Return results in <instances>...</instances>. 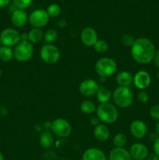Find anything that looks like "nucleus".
I'll return each instance as SVG.
<instances>
[{
  "instance_id": "1",
  "label": "nucleus",
  "mask_w": 159,
  "mask_h": 160,
  "mask_svg": "<svg viewBox=\"0 0 159 160\" xmlns=\"http://www.w3.org/2000/svg\"><path fill=\"white\" fill-rule=\"evenodd\" d=\"M155 52V45L147 38H139L136 39L130 50L132 59L137 63L143 65L153 62Z\"/></svg>"
},
{
  "instance_id": "2",
  "label": "nucleus",
  "mask_w": 159,
  "mask_h": 160,
  "mask_svg": "<svg viewBox=\"0 0 159 160\" xmlns=\"http://www.w3.org/2000/svg\"><path fill=\"white\" fill-rule=\"evenodd\" d=\"M97 117L104 124H112L117 121L118 111L115 105L110 102L102 103L97 107Z\"/></svg>"
},
{
  "instance_id": "3",
  "label": "nucleus",
  "mask_w": 159,
  "mask_h": 160,
  "mask_svg": "<svg viewBox=\"0 0 159 160\" xmlns=\"http://www.w3.org/2000/svg\"><path fill=\"white\" fill-rule=\"evenodd\" d=\"M112 98L116 107L126 109L132 104L134 96L129 88L118 87L112 92Z\"/></svg>"
},
{
  "instance_id": "4",
  "label": "nucleus",
  "mask_w": 159,
  "mask_h": 160,
  "mask_svg": "<svg viewBox=\"0 0 159 160\" xmlns=\"http://www.w3.org/2000/svg\"><path fill=\"white\" fill-rule=\"evenodd\" d=\"M94 70L99 78H107L115 74L117 71V63L110 57H101L94 65Z\"/></svg>"
},
{
  "instance_id": "5",
  "label": "nucleus",
  "mask_w": 159,
  "mask_h": 160,
  "mask_svg": "<svg viewBox=\"0 0 159 160\" xmlns=\"http://www.w3.org/2000/svg\"><path fill=\"white\" fill-rule=\"evenodd\" d=\"M40 57L47 64H55L59 60L61 52L57 46L53 44H45L40 49Z\"/></svg>"
},
{
  "instance_id": "6",
  "label": "nucleus",
  "mask_w": 159,
  "mask_h": 160,
  "mask_svg": "<svg viewBox=\"0 0 159 160\" xmlns=\"http://www.w3.org/2000/svg\"><path fill=\"white\" fill-rule=\"evenodd\" d=\"M34 46L33 44L26 41H21L13 49L14 58L19 62H26L30 60L34 56Z\"/></svg>"
},
{
  "instance_id": "7",
  "label": "nucleus",
  "mask_w": 159,
  "mask_h": 160,
  "mask_svg": "<svg viewBox=\"0 0 159 160\" xmlns=\"http://www.w3.org/2000/svg\"><path fill=\"white\" fill-rule=\"evenodd\" d=\"M51 132L60 138H66L71 134V124L65 119L57 118L50 123Z\"/></svg>"
},
{
  "instance_id": "8",
  "label": "nucleus",
  "mask_w": 159,
  "mask_h": 160,
  "mask_svg": "<svg viewBox=\"0 0 159 160\" xmlns=\"http://www.w3.org/2000/svg\"><path fill=\"white\" fill-rule=\"evenodd\" d=\"M0 41L2 45L11 48L21 42V34L14 28H6L0 34Z\"/></svg>"
},
{
  "instance_id": "9",
  "label": "nucleus",
  "mask_w": 159,
  "mask_h": 160,
  "mask_svg": "<svg viewBox=\"0 0 159 160\" xmlns=\"http://www.w3.org/2000/svg\"><path fill=\"white\" fill-rule=\"evenodd\" d=\"M50 20L46 10L42 9H37L33 11L30 15L29 20L30 24L34 28H41L46 26Z\"/></svg>"
},
{
  "instance_id": "10",
  "label": "nucleus",
  "mask_w": 159,
  "mask_h": 160,
  "mask_svg": "<svg viewBox=\"0 0 159 160\" xmlns=\"http://www.w3.org/2000/svg\"><path fill=\"white\" fill-rule=\"evenodd\" d=\"M100 86L98 82L93 79H85L80 84L79 92L85 97H91L97 94Z\"/></svg>"
},
{
  "instance_id": "11",
  "label": "nucleus",
  "mask_w": 159,
  "mask_h": 160,
  "mask_svg": "<svg viewBox=\"0 0 159 160\" xmlns=\"http://www.w3.org/2000/svg\"><path fill=\"white\" fill-rule=\"evenodd\" d=\"M133 84L140 91L145 90L151 83V75L145 70H140L133 76Z\"/></svg>"
},
{
  "instance_id": "12",
  "label": "nucleus",
  "mask_w": 159,
  "mask_h": 160,
  "mask_svg": "<svg viewBox=\"0 0 159 160\" xmlns=\"http://www.w3.org/2000/svg\"><path fill=\"white\" fill-rule=\"evenodd\" d=\"M129 152L132 159L134 160H144L149 154L147 147L144 144L140 142L132 144Z\"/></svg>"
},
{
  "instance_id": "13",
  "label": "nucleus",
  "mask_w": 159,
  "mask_h": 160,
  "mask_svg": "<svg viewBox=\"0 0 159 160\" xmlns=\"http://www.w3.org/2000/svg\"><path fill=\"white\" fill-rule=\"evenodd\" d=\"M80 39L85 46L91 47L94 45L98 40V35L95 29L90 27H87L82 30L80 33Z\"/></svg>"
},
{
  "instance_id": "14",
  "label": "nucleus",
  "mask_w": 159,
  "mask_h": 160,
  "mask_svg": "<svg viewBox=\"0 0 159 160\" xmlns=\"http://www.w3.org/2000/svg\"><path fill=\"white\" fill-rule=\"evenodd\" d=\"M129 131L131 134L135 138L142 139L147 135V126L143 120H136L131 123L129 126Z\"/></svg>"
},
{
  "instance_id": "15",
  "label": "nucleus",
  "mask_w": 159,
  "mask_h": 160,
  "mask_svg": "<svg viewBox=\"0 0 159 160\" xmlns=\"http://www.w3.org/2000/svg\"><path fill=\"white\" fill-rule=\"evenodd\" d=\"M27 13L23 9H18L14 11L11 14V23L15 28H20L24 27L28 21Z\"/></svg>"
},
{
  "instance_id": "16",
  "label": "nucleus",
  "mask_w": 159,
  "mask_h": 160,
  "mask_svg": "<svg viewBox=\"0 0 159 160\" xmlns=\"http://www.w3.org/2000/svg\"><path fill=\"white\" fill-rule=\"evenodd\" d=\"M82 160H107V157L102 150L98 148H90L83 153Z\"/></svg>"
},
{
  "instance_id": "17",
  "label": "nucleus",
  "mask_w": 159,
  "mask_h": 160,
  "mask_svg": "<svg viewBox=\"0 0 159 160\" xmlns=\"http://www.w3.org/2000/svg\"><path fill=\"white\" fill-rule=\"evenodd\" d=\"M110 130L104 123H100L95 127L94 130V136L98 142H106L110 138Z\"/></svg>"
},
{
  "instance_id": "18",
  "label": "nucleus",
  "mask_w": 159,
  "mask_h": 160,
  "mask_svg": "<svg viewBox=\"0 0 159 160\" xmlns=\"http://www.w3.org/2000/svg\"><path fill=\"white\" fill-rule=\"evenodd\" d=\"M109 160H132L129 152L125 148L115 147L108 154Z\"/></svg>"
},
{
  "instance_id": "19",
  "label": "nucleus",
  "mask_w": 159,
  "mask_h": 160,
  "mask_svg": "<svg viewBox=\"0 0 159 160\" xmlns=\"http://www.w3.org/2000/svg\"><path fill=\"white\" fill-rule=\"evenodd\" d=\"M115 81L119 87H129L133 81L132 73L128 71H121L117 73Z\"/></svg>"
},
{
  "instance_id": "20",
  "label": "nucleus",
  "mask_w": 159,
  "mask_h": 160,
  "mask_svg": "<svg viewBox=\"0 0 159 160\" xmlns=\"http://www.w3.org/2000/svg\"><path fill=\"white\" fill-rule=\"evenodd\" d=\"M55 142L54 134L49 131H45L41 133L39 138V144L43 148H50Z\"/></svg>"
},
{
  "instance_id": "21",
  "label": "nucleus",
  "mask_w": 159,
  "mask_h": 160,
  "mask_svg": "<svg viewBox=\"0 0 159 160\" xmlns=\"http://www.w3.org/2000/svg\"><path fill=\"white\" fill-rule=\"evenodd\" d=\"M97 99L100 104L109 102L112 96V92L105 87H100L99 90L96 94Z\"/></svg>"
},
{
  "instance_id": "22",
  "label": "nucleus",
  "mask_w": 159,
  "mask_h": 160,
  "mask_svg": "<svg viewBox=\"0 0 159 160\" xmlns=\"http://www.w3.org/2000/svg\"><path fill=\"white\" fill-rule=\"evenodd\" d=\"M28 42L31 44L39 43L44 38V33L40 28H32L27 33Z\"/></svg>"
},
{
  "instance_id": "23",
  "label": "nucleus",
  "mask_w": 159,
  "mask_h": 160,
  "mask_svg": "<svg viewBox=\"0 0 159 160\" xmlns=\"http://www.w3.org/2000/svg\"><path fill=\"white\" fill-rule=\"evenodd\" d=\"M80 109L83 113L86 114V115H90V114L96 112L97 106L94 104V102H93L90 100H84L81 102Z\"/></svg>"
},
{
  "instance_id": "24",
  "label": "nucleus",
  "mask_w": 159,
  "mask_h": 160,
  "mask_svg": "<svg viewBox=\"0 0 159 160\" xmlns=\"http://www.w3.org/2000/svg\"><path fill=\"white\" fill-rule=\"evenodd\" d=\"M13 58V50L10 47L4 45L0 47V60L4 62H9Z\"/></svg>"
},
{
  "instance_id": "25",
  "label": "nucleus",
  "mask_w": 159,
  "mask_h": 160,
  "mask_svg": "<svg viewBox=\"0 0 159 160\" xmlns=\"http://www.w3.org/2000/svg\"><path fill=\"white\" fill-rule=\"evenodd\" d=\"M59 37V34L55 29H49L44 34L43 40L46 44H52L56 42Z\"/></svg>"
},
{
  "instance_id": "26",
  "label": "nucleus",
  "mask_w": 159,
  "mask_h": 160,
  "mask_svg": "<svg viewBox=\"0 0 159 160\" xmlns=\"http://www.w3.org/2000/svg\"><path fill=\"white\" fill-rule=\"evenodd\" d=\"M127 143V138L124 134L118 133L113 138V144L116 148H124Z\"/></svg>"
},
{
  "instance_id": "27",
  "label": "nucleus",
  "mask_w": 159,
  "mask_h": 160,
  "mask_svg": "<svg viewBox=\"0 0 159 160\" xmlns=\"http://www.w3.org/2000/svg\"><path fill=\"white\" fill-rule=\"evenodd\" d=\"M94 48L95 52L103 54V53H106L108 51L109 45L106 41L102 40V39H98L94 45Z\"/></svg>"
},
{
  "instance_id": "28",
  "label": "nucleus",
  "mask_w": 159,
  "mask_h": 160,
  "mask_svg": "<svg viewBox=\"0 0 159 160\" xmlns=\"http://www.w3.org/2000/svg\"><path fill=\"white\" fill-rule=\"evenodd\" d=\"M46 11L50 17L55 18L61 14V7L59 5L56 4V3H52L48 6Z\"/></svg>"
},
{
  "instance_id": "29",
  "label": "nucleus",
  "mask_w": 159,
  "mask_h": 160,
  "mask_svg": "<svg viewBox=\"0 0 159 160\" xmlns=\"http://www.w3.org/2000/svg\"><path fill=\"white\" fill-rule=\"evenodd\" d=\"M135 40L136 39L134 38L133 36L129 34H123L121 37V38H120V42H121L122 45H123L126 47H130V48L133 45Z\"/></svg>"
},
{
  "instance_id": "30",
  "label": "nucleus",
  "mask_w": 159,
  "mask_h": 160,
  "mask_svg": "<svg viewBox=\"0 0 159 160\" xmlns=\"http://www.w3.org/2000/svg\"><path fill=\"white\" fill-rule=\"evenodd\" d=\"M32 2V0H12V4L18 9H23L28 8Z\"/></svg>"
},
{
  "instance_id": "31",
  "label": "nucleus",
  "mask_w": 159,
  "mask_h": 160,
  "mask_svg": "<svg viewBox=\"0 0 159 160\" xmlns=\"http://www.w3.org/2000/svg\"><path fill=\"white\" fill-rule=\"evenodd\" d=\"M149 113L151 118L156 120H159V104L154 105L150 109Z\"/></svg>"
},
{
  "instance_id": "32",
  "label": "nucleus",
  "mask_w": 159,
  "mask_h": 160,
  "mask_svg": "<svg viewBox=\"0 0 159 160\" xmlns=\"http://www.w3.org/2000/svg\"><path fill=\"white\" fill-rule=\"evenodd\" d=\"M137 99L140 102L145 104V103L149 101V95L147 93V92H145L144 90L140 91L138 94H137Z\"/></svg>"
},
{
  "instance_id": "33",
  "label": "nucleus",
  "mask_w": 159,
  "mask_h": 160,
  "mask_svg": "<svg viewBox=\"0 0 159 160\" xmlns=\"http://www.w3.org/2000/svg\"><path fill=\"white\" fill-rule=\"evenodd\" d=\"M153 150H154V154H156L159 157V137L154 141V145H153Z\"/></svg>"
},
{
  "instance_id": "34",
  "label": "nucleus",
  "mask_w": 159,
  "mask_h": 160,
  "mask_svg": "<svg viewBox=\"0 0 159 160\" xmlns=\"http://www.w3.org/2000/svg\"><path fill=\"white\" fill-rule=\"evenodd\" d=\"M100 122V120L98 119V117H97V116H93V117H90V124L93 125V126H98V124H100L99 123Z\"/></svg>"
},
{
  "instance_id": "35",
  "label": "nucleus",
  "mask_w": 159,
  "mask_h": 160,
  "mask_svg": "<svg viewBox=\"0 0 159 160\" xmlns=\"http://www.w3.org/2000/svg\"><path fill=\"white\" fill-rule=\"evenodd\" d=\"M153 62H154V65H155L157 68H159V49L156 50V52L155 54H154Z\"/></svg>"
},
{
  "instance_id": "36",
  "label": "nucleus",
  "mask_w": 159,
  "mask_h": 160,
  "mask_svg": "<svg viewBox=\"0 0 159 160\" xmlns=\"http://www.w3.org/2000/svg\"><path fill=\"white\" fill-rule=\"evenodd\" d=\"M146 160H159V157L154 153H151V154H148Z\"/></svg>"
},
{
  "instance_id": "37",
  "label": "nucleus",
  "mask_w": 159,
  "mask_h": 160,
  "mask_svg": "<svg viewBox=\"0 0 159 160\" xmlns=\"http://www.w3.org/2000/svg\"><path fill=\"white\" fill-rule=\"evenodd\" d=\"M65 25H66V22H65V20H64V19H59V20H58L57 26L59 27V28H65Z\"/></svg>"
},
{
  "instance_id": "38",
  "label": "nucleus",
  "mask_w": 159,
  "mask_h": 160,
  "mask_svg": "<svg viewBox=\"0 0 159 160\" xmlns=\"http://www.w3.org/2000/svg\"><path fill=\"white\" fill-rule=\"evenodd\" d=\"M11 0H0V8L6 7L10 3Z\"/></svg>"
},
{
  "instance_id": "39",
  "label": "nucleus",
  "mask_w": 159,
  "mask_h": 160,
  "mask_svg": "<svg viewBox=\"0 0 159 160\" xmlns=\"http://www.w3.org/2000/svg\"><path fill=\"white\" fill-rule=\"evenodd\" d=\"M21 41H23V42H26V41H28L27 34H26V33L21 34Z\"/></svg>"
},
{
  "instance_id": "40",
  "label": "nucleus",
  "mask_w": 159,
  "mask_h": 160,
  "mask_svg": "<svg viewBox=\"0 0 159 160\" xmlns=\"http://www.w3.org/2000/svg\"><path fill=\"white\" fill-rule=\"evenodd\" d=\"M155 131H156V134L159 137V121L157 122L155 125Z\"/></svg>"
},
{
  "instance_id": "41",
  "label": "nucleus",
  "mask_w": 159,
  "mask_h": 160,
  "mask_svg": "<svg viewBox=\"0 0 159 160\" xmlns=\"http://www.w3.org/2000/svg\"><path fill=\"white\" fill-rule=\"evenodd\" d=\"M0 160H5L4 156H3L2 153L1 152H0Z\"/></svg>"
},
{
  "instance_id": "42",
  "label": "nucleus",
  "mask_w": 159,
  "mask_h": 160,
  "mask_svg": "<svg viewBox=\"0 0 159 160\" xmlns=\"http://www.w3.org/2000/svg\"><path fill=\"white\" fill-rule=\"evenodd\" d=\"M1 77H2V70L1 69H0V78H1Z\"/></svg>"
},
{
  "instance_id": "43",
  "label": "nucleus",
  "mask_w": 159,
  "mask_h": 160,
  "mask_svg": "<svg viewBox=\"0 0 159 160\" xmlns=\"http://www.w3.org/2000/svg\"><path fill=\"white\" fill-rule=\"evenodd\" d=\"M157 78H158V81H159V71L158 73H157Z\"/></svg>"
},
{
  "instance_id": "44",
  "label": "nucleus",
  "mask_w": 159,
  "mask_h": 160,
  "mask_svg": "<svg viewBox=\"0 0 159 160\" xmlns=\"http://www.w3.org/2000/svg\"><path fill=\"white\" fill-rule=\"evenodd\" d=\"M1 45H2V43H1V41H0V47H1Z\"/></svg>"
}]
</instances>
